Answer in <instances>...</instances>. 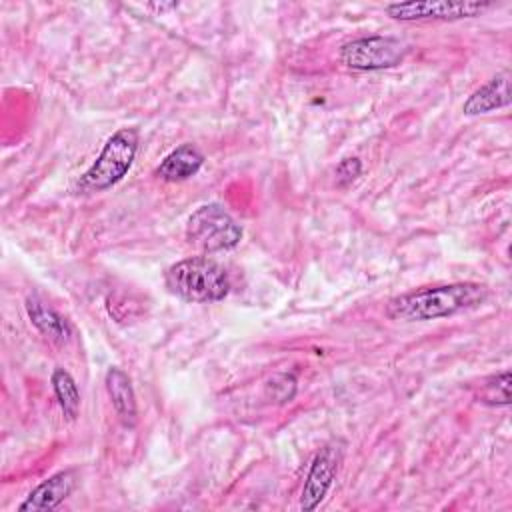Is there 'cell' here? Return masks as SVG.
<instances>
[{"instance_id":"2","label":"cell","mask_w":512,"mask_h":512,"mask_svg":"<svg viewBox=\"0 0 512 512\" xmlns=\"http://www.w3.org/2000/svg\"><path fill=\"white\" fill-rule=\"evenodd\" d=\"M166 288L186 302H218L230 292V280L216 260L192 256L172 264L164 276Z\"/></svg>"},{"instance_id":"10","label":"cell","mask_w":512,"mask_h":512,"mask_svg":"<svg viewBox=\"0 0 512 512\" xmlns=\"http://www.w3.org/2000/svg\"><path fill=\"white\" fill-rule=\"evenodd\" d=\"M106 390L112 400V406L120 418V422L128 428L136 424V396L132 390V382L128 374L116 366L106 370Z\"/></svg>"},{"instance_id":"3","label":"cell","mask_w":512,"mask_h":512,"mask_svg":"<svg viewBox=\"0 0 512 512\" xmlns=\"http://www.w3.org/2000/svg\"><path fill=\"white\" fill-rule=\"evenodd\" d=\"M138 150V132L122 128L114 132L104 144L100 156L82 174L78 186L82 192H102L120 182L130 170Z\"/></svg>"},{"instance_id":"12","label":"cell","mask_w":512,"mask_h":512,"mask_svg":"<svg viewBox=\"0 0 512 512\" xmlns=\"http://www.w3.org/2000/svg\"><path fill=\"white\" fill-rule=\"evenodd\" d=\"M26 312H28L30 322L46 338H50L54 342H68L70 340V334H72L70 324L56 310L46 306L40 298L28 296L26 298Z\"/></svg>"},{"instance_id":"13","label":"cell","mask_w":512,"mask_h":512,"mask_svg":"<svg viewBox=\"0 0 512 512\" xmlns=\"http://www.w3.org/2000/svg\"><path fill=\"white\" fill-rule=\"evenodd\" d=\"M50 382H52V390L56 394V400H58L64 416L68 420H74L80 412V392H78L74 378L64 368H54Z\"/></svg>"},{"instance_id":"17","label":"cell","mask_w":512,"mask_h":512,"mask_svg":"<svg viewBox=\"0 0 512 512\" xmlns=\"http://www.w3.org/2000/svg\"><path fill=\"white\" fill-rule=\"evenodd\" d=\"M178 4L176 2H172V4H150V8H156V10H170V8H176Z\"/></svg>"},{"instance_id":"1","label":"cell","mask_w":512,"mask_h":512,"mask_svg":"<svg viewBox=\"0 0 512 512\" xmlns=\"http://www.w3.org/2000/svg\"><path fill=\"white\" fill-rule=\"evenodd\" d=\"M488 296L484 284L456 282L426 286L392 298L386 304V316L396 322H424L454 316L480 306Z\"/></svg>"},{"instance_id":"7","label":"cell","mask_w":512,"mask_h":512,"mask_svg":"<svg viewBox=\"0 0 512 512\" xmlns=\"http://www.w3.org/2000/svg\"><path fill=\"white\" fill-rule=\"evenodd\" d=\"M342 446L340 442H330L318 450L314 456L310 470L306 474L302 494H300V508L304 512H310L318 508V504L324 500L328 488L332 486L340 460H342Z\"/></svg>"},{"instance_id":"6","label":"cell","mask_w":512,"mask_h":512,"mask_svg":"<svg viewBox=\"0 0 512 512\" xmlns=\"http://www.w3.org/2000/svg\"><path fill=\"white\" fill-rule=\"evenodd\" d=\"M490 2H396L386 6V14L402 22L420 20H460L474 18L488 10Z\"/></svg>"},{"instance_id":"14","label":"cell","mask_w":512,"mask_h":512,"mask_svg":"<svg viewBox=\"0 0 512 512\" xmlns=\"http://www.w3.org/2000/svg\"><path fill=\"white\" fill-rule=\"evenodd\" d=\"M478 400L490 406H508L510 404V372L504 370L484 380L478 392Z\"/></svg>"},{"instance_id":"8","label":"cell","mask_w":512,"mask_h":512,"mask_svg":"<svg viewBox=\"0 0 512 512\" xmlns=\"http://www.w3.org/2000/svg\"><path fill=\"white\" fill-rule=\"evenodd\" d=\"M76 476L72 470H62L50 478H46L42 484H38L28 498L20 504L18 510L22 512H38V510H52L60 502H64L70 492L74 490Z\"/></svg>"},{"instance_id":"15","label":"cell","mask_w":512,"mask_h":512,"mask_svg":"<svg viewBox=\"0 0 512 512\" xmlns=\"http://www.w3.org/2000/svg\"><path fill=\"white\" fill-rule=\"evenodd\" d=\"M296 394V376L290 372H278L264 384V398L274 404L290 402Z\"/></svg>"},{"instance_id":"9","label":"cell","mask_w":512,"mask_h":512,"mask_svg":"<svg viewBox=\"0 0 512 512\" xmlns=\"http://www.w3.org/2000/svg\"><path fill=\"white\" fill-rule=\"evenodd\" d=\"M510 104V80L508 74H498L484 86L474 90L462 104V112L468 116L486 114Z\"/></svg>"},{"instance_id":"16","label":"cell","mask_w":512,"mask_h":512,"mask_svg":"<svg viewBox=\"0 0 512 512\" xmlns=\"http://www.w3.org/2000/svg\"><path fill=\"white\" fill-rule=\"evenodd\" d=\"M362 172V164L358 158H344L338 166H336V184L338 186H348L350 182H354Z\"/></svg>"},{"instance_id":"4","label":"cell","mask_w":512,"mask_h":512,"mask_svg":"<svg viewBox=\"0 0 512 512\" xmlns=\"http://www.w3.org/2000/svg\"><path fill=\"white\" fill-rule=\"evenodd\" d=\"M186 240L202 252L230 250L242 240V228L220 204H204L188 218Z\"/></svg>"},{"instance_id":"5","label":"cell","mask_w":512,"mask_h":512,"mask_svg":"<svg viewBox=\"0 0 512 512\" xmlns=\"http://www.w3.org/2000/svg\"><path fill=\"white\" fill-rule=\"evenodd\" d=\"M408 46L394 36H362L342 44L340 62L350 70H384L402 62Z\"/></svg>"},{"instance_id":"11","label":"cell","mask_w":512,"mask_h":512,"mask_svg":"<svg viewBox=\"0 0 512 512\" xmlns=\"http://www.w3.org/2000/svg\"><path fill=\"white\" fill-rule=\"evenodd\" d=\"M204 164V154L192 146L182 144L176 150H172L156 168V176L166 182H182L190 176H194Z\"/></svg>"}]
</instances>
